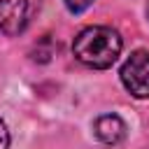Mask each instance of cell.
Returning <instances> with one entry per match:
<instances>
[{"label": "cell", "instance_id": "8992f818", "mask_svg": "<svg viewBox=\"0 0 149 149\" xmlns=\"http://www.w3.org/2000/svg\"><path fill=\"white\" fill-rule=\"evenodd\" d=\"M9 147V130H7V123L0 119V149H7Z\"/></svg>", "mask_w": 149, "mask_h": 149}, {"label": "cell", "instance_id": "52a82bcc", "mask_svg": "<svg viewBox=\"0 0 149 149\" xmlns=\"http://www.w3.org/2000/svg\"><path fill=\"white\" fill-rule=\"evenodd\" d=\"M147 16H149V2H147Z\"/></svg>", "mask_w": 149, "mask_h": 149}, {"label": "cell", "instance_id": "7a4b0ae2", "mask_svg": "<svg viewBox=\"0 0 149 149\" xmlns=\"http://www.w3.org/2000/svg\"><path fill=\"white\" fill-rule=\"evenodd\" d=\"M121 84L126 86V91L140 100L149 98V51L137 49L133 51L126 63L121 65Z\"/></svg>", "mask_w": 149, "mask_h": 149}, {"label": "cell", "instance_id": "3957f363", "mask_svg": "<svg viewBox=\"0 0 149 149\" xmlns=\"http://www.w3.org/2000/svg\"><path fill=\"white\" fill-rule=\"evenodd\" d=\"M35 12V0H0V33L19 35L28 28Z\"/></svg>", "mask_w": 149, "mask_h": 149}, {"label": "cell", "instance_id": "6da1fadb", "mask_svg": "<svg viewBox=\"0 0 149 149\" xmlns=\"http://www.w3.org/2000/svg\"><path fill=\"white\" fill-rule=\"evenodd\" d=\"M121 47H123L121 35L114 28H107V26H88V28H84L74 37L72 54L86 68L105 70V68H109L119 58Z\"/></svg>", "mask_w": 149, "mask_h": 149}, {"label": "cell", "instance_id": "277c9868", "mask_svg": "<svg viewBox=\"0 0 149 149\" xmlns=\"http://www.w3.org/2000/svg\"><path fill=\"white\" fill-rule=\"evenodd\" d=\"M93 133L100 142L105 144H119L123 137H126V123L121 116L116 114H102L95 119L93 123Z\"/></svg>", "mask_w": 149, "mask_h": 149}, {"label": "cell", "instance_id": "5b68a950", "mask_svg": "<svg viewBox=\"0 0 149 149\" xmlns=\"http://www.w3.org/2000/svg\"><path fill=\"white\" fill-rule=\"evenodd\" d=\"M91 2H93V0H65V7H68L72 14H79V12H84L86 7H91Z\"/></svg>", "mask_w": 149, "mask_h": 149}]
</instances>
